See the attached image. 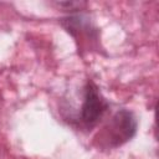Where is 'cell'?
Masks as SVG:
<instances>
[{"mask_svg":"<svg viewBox=\"0 0 159 159\" xmlns=\"http://www.w3.org/2000/svg\"><path fill=\"white\" fill-rule=\"evenodd\" d=\"M137 129V120L134 116L123 109L114 114L112 118L108 128H107V137L108 144L112 147H117L130 139Z\"/></svg>","mask_w":159,"mask_h":159,"instance_id":"6da1fadb","label":"cell"},{"mask_svg":"<svg viewBox=\"0 0 159 159\" xmlns=\"http://www.w3.org/2000/svg\"><path fill=\"white\" fill-rule=\"evenodd\" d=\"M107 107L108 104L98 92L96 84L93 82H88L84 88V99L81 111L82 120L88 125H93L103 116Z\"/></svg>","mask_w":159,"mask_h":159,"instance_id":"7a4b0ae2","label":"cell"}]
</instances>
